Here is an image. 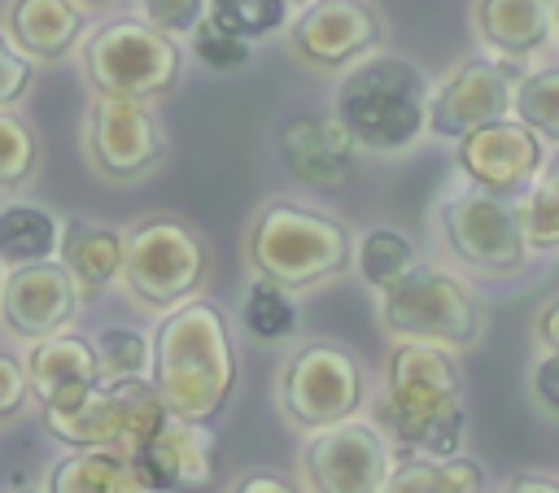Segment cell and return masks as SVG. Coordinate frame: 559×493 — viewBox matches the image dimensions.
Segmentation results:
<instances>
[{
    "label": "cell",
    "mask_w": 559,
    "mask_h": 493,
    "mask_svg": "<svg viewBox=\"0 0 559 493\" xmlns=\"http://www.w3.org/2000/svg\"><path fill=\"white\" fill-rule=\"evenodd\" d=\"M170 414L192 423H214L236 388V349L227 318L214 301L188 297L153 332V371Z\"/></svg>",
    "instance_id": "6da1fadb"
},
{
    "label": "cell",
    "mask_w": 559,
    "mask_h": 493,
    "mask_svg": "<svg viewBox=\"0 0 559 493\" xmlns=\"http://www.w3.org/2000/svg\"><path fill=\"white\" fill-rule=\"evenodd\" d=\"M380 423L402 449L428 458H454L467 436L463 375L445 345L402 340L384 366V397L376 406Z\"/></svg>",
    "instance_id": "7a4b0ae2"
},
{
    "label": "cell",
    "mask_w": 559,
    "mask_h": 493,
    "mask_svg": "<svg viewBox=\"0 0 559 493\" xmlns=\"http://www.w3.org/2000/svg\"><path fill=\"white\" fill-rule=\"evenodd\" d=\"M428 79L397 52L362 57L332 96V113L367 153H402L428 131Z\"/></svg>",
    "instance_id": "3957f363"
},
{
    "label": "cell",
    "mask_w": 559,
    "mask_h": 493,
    "mask_svg": "<svg viewBox=\"0 0 559 493\" xmlns=\"http://www.w3.org/2000/svg\"><path fill=\"white\" fill-rule=\"evenodd\" d=\"M354 236L341 218L297 205V201H266L245 236V257L253 275L284 284L288 292L314 288L345 270Z\"/></svg>",
    "instance_id": "277c9868"
},
{
    "label": "cell",
    "mask_w": 559,
    "mask_h": 493,
    "mask_svg": "<svg viewBox=\"0 0 559 493\" xmlns=\"http://www.w3.org/2000/svg\"><path fill=\"white\" fill-rule=\"evenodd\" d=\"M83 74L96 96L162 100L183 74V48L148 17H109L83 39Z\"/></svg>",
    "instance_id": "5b68a950"
},
{
    "label": "cell",
    "mask_w": 559,
    "mask_h": 493,
    "mask_svg": "<svg viewBox=\"0 0 559 493\" xmlns=\"http://www.w3.org/2000/svg\"><path fill=\"white\" fill-rule=\"evenodd\" d=\"M210 275V249L205 240L170 214L144 218L127 231V253H122V284L144 310H175Z\"/></svg>",
    "instance_id": "8992f818"
},
{
    "label": "cell",
    "mask_w": 559,
    "mask_h": 493,
    "mask_svg": "<svg viewBox=\"0 0 559 493\" xmlns=\"http://www.w3.org/2000/svg\"><path fill=\"white\" fill-rule=\"evenodd\" d=\"M170 419L153 380H100L83 401L66 410H44L52 441L74 449H122L131 454Z\"/></svg>",
    "instance_id": "52a82bcc"
},
{
    "label": "cell",
    "mask_w": 559,
    "mask_h": 493,
    "mask_svg": "<svg viewBox=\"0 0 559 493\" xmlns=\"http://www.w3.org/2000/svg\"><path fill=\"white\" fill-rule=\"evenodd\" d=\"M380 323L397 340L467 349L480 340V301L463 279L437 266H415L380 292Z\"/></svg>",
    "instance_id": "ba28073f"
},
{
    "label": "cell",
    "mask_w": 559,
    "mask_h": 493,
    "mask_svg": "<svg viewBox=\"0 0 559 493\" xmlns=\"http://www.w3.org/2000/svg\"><path fill=\"white\" fill-rule=\"evenodd\" d=\"M362 406V366L345 345L310 340L280 371V410L293 428L319 432L354 419Z\"/></svg>",
    "instance_id": "9c48e42d"
},
{
    "label": "cell",
    "mask_w": 559,
    "mask_h": 493,
    "mask_svg": "<svg viewBox=\"0 0 559 493\" xmlns=\"http://www.w3.org/2000/svg\"><path fill=\"white\" fill-rule=\"evenodd\" d=\"M441 236L450 253L480 275H515L528 257L520 205H511V196H493L480 188L441 201Z\"/></svg>",
    "instance_id": "30bf717a"
},
{
    "label": "cell",
    "mask_w": 559,
    "mask_h": 493,
    "mask_svg": "<svg viewBox=\"0 0 559 493\" xmlns=\"http://www.w3.org/2000/svg\"><path fill=\"white\" fill-rule=\"evenodd\" d=\"M83 148L100 179L135 183L166 157V131L148 113V100L96 96L83 122Z\"/></svg>",
    "instance_id": "8fae6325"
},
{
    "label": "cell",
    "mask_w": 559,
    "mask_h": 493,
    "mask_svg": "<svg viewBox=\"0 0 559 493\" xmlns=\"http://www.w3.org/2000/svg\"><path fill=\"white\" fill-rule=\"evenodd\" d=\"M524 70L511 57H467L459 61L445 83L428 96V131L437 140H463L467 131L507 118L515 105V87H520Z\"/></svg>",
    "instance_id": "7c38bea8"
},
{
    "label": "cell",
    "mask_w": 559,
    "mask_h": 493,
    "mask_svg": "<svg viewBox=\"0 0 559 493\" xmlns=\"http://www.w3.org/2000/svg\"><path fill=\"white\" fill-rule=\"evenodd\" d=\"M389 462L384 432L362 419L319 428L301 445V476L314 493H376Z\"/></svg>",
    "instance_id": "4fadbf2b"
},
{
    "label": "cell",
    "mask_w": 559,
    "mask_h": 493,
    "mask_svg": "<svg viewBox=\"0 0 559 493\" xmlns=\"http://www.w3.org/2000/svg\"><path fill=\"white\" fill-rule=\"evenodd\" d=\"M384 39V17L367 0H310L288 17V52L310 70H341Z\"/></svg>",
    "instance_id": "5bb4252c"
},
{
    "label": "cell",
    "mask_w": 559,
    "mask_h": 493,
    "mask_svg": "<svg viewBox=\"0 0 559 493\" xmlns=\"http://www.w3.org/2000/svg\"><path fill=\"white\" fill-rule=\"evenodd\" d=\"M459 170L472 188L515 196L542 170V135L520 118H493L459 140Z\"/></svg>",
    "instance_id": "9a60e30c"
},
{
    "label": "cell",
    "mask_w": 559,
    "mask_h": 493,
    "mask_svg": "<svg viewBox=\"0 0 559 493\" xmlns=\"http://www.w3.org/2000/svg\"><path fill=\"white\" fill-rule=\"evenodd\" d=\"M83 297L57 257L13 266L0 288V318L17 340H44L74 323Z\"/></svg>",
    "instance_id": "2e32d148"
},
{
    "label": "cell",
    "mask_w": 559,
    "mask_h": 493,
    "mask_svg": "<svg viewBox=\"0 0 559 493\" xmlns=\"http://www.w3.org/2000/svg\"><path fill=\"white\" fill-rule=\"evenodd\" d=\"M131 467L140 471V480L157 493H183V489H210L218 454H214V436L210 423H192L170 414L148 441H140L131 454Z\"/></svg>",
    "instance_id": "e0dca14e"
},
{
    "label": "cell",
    "mask_w": 559,
    "mask_h": 493,
    "mask_svg": "<svg viewBox=\"0 0 559 493\" xmlns=\"http://www.w3.org/2000/svg\"><path fill=\"white\" fill-rule=\"evenodd\" d=\"M354 157H358V140L345 131L336 113H293L280 127V161L301 188L332 192L349 183Z\"/></svg>",
    "instance_id": "ac0fdd59"
},
{
    "label": "cell",
    "mask_w": 559,
    "mask_h": 493,
    "mask_svg": "<svg viewBox=\"0 0 559 493\" xmlns=\"http://www.w3.org/2000/svg\"><path fill=\"white\" fill-rule=\"evenodd\" d=\"M26 380L31 393L39 397V410H66L83 401L105 375L96 362V345L74 332H57L31 345L26 353Z\"/></svg>",
    "instance_id": "d6986e66"
},
{
    "label": "cell",
    "mask_w": 559,
    "mask_h": 493,
    "mask_svg": "<svg viewBox=\"0 0 559 493\" xmlns=\"http://www.w3.org/2000/svg\"><path fill=\"white\" fill-rule=\"evenodd\" d=\"M122 253H127V236L118 227H105L92 218H66L61 223L57 262L70 270L83 301H96L122 275Z\"/></svg>",
    "instance_id": "ffe728a7"
},
{
    "label": "cell",
    "mask_w": 559,
    "mask_h": 493,
    "mask_svg": "<svg viewBox=\"0 0 559 493\" xmlns=\"http://www.w3.org/2000/svg\"><path fill=\"white\" fill-rule=\"evenodd\" d=\"M472 26L480 44L498 57H528L555 35V0H476Z\"/></svg>",
    "instance_id": "44dd1931"
},
{
    "label": "cell",
    "mask_w": 559,
    "mask_h": 493,
    "mask_svg": "<svg viewBox=\"0 0 559 493\" xmlns=\"http://www.w3.org/2000/svg\"><path fill=\"white\" fill-rule=\"evenodd\" d=\"M9 39L31 61H61L87 26V4L79 0H13L9 4Z\"/></svg>",
    "instance_id": "7402d4cb"
},
{
    "label": "cell",
    "mask_w": 559,
    "mask_h": 493,
    "mask_svg": "<svg viewBox=\"0 0 559 493\" xmlns=\"http://www.w3.org/2000/svg\"><path fill=\"white\" fill-rule=\"evenodd\" d=\"M48 493H157L122 449H74L48 471Z\"/></svg>",
    "instance_id": "603a6c76"
},
{
    "label": "cell",
    "mask_w": 559,
    "mask_h": 493,
    "mask_svg": "<svg viewBox=\"0 0 559 493\" xmlns=\"http://www.w3.org/2000/svg\"><path fill=\"white\" fill-rule=\"evenodd\" d=\"M485 467L476 458H428V454H402L389 462L376 493H480Z\"/></svg>",
    "instance_id": "cb8c5ba5"
},
{
    "label": "cell",
    "mask_w": 559,
    "mask_h": 493,
    "mask_svg": "<svg viewBox=\"0 0 559 493\" xmlns=\"http://www.w3.org/2000/svg\"><path fill=\"white\" fill-rule=\"evenodd\" d=\"M57 244H61V223L31 205V201H13L0 209V262L13 270V266H26V262H44V257H57Z\"/></svg>",
    "instance_id": "d4e9b609"
},
{
    "label": "cell",
    "mask_w": 559,
    "mask_h": 493,
    "mask_svg": "<svg viewBox=\"0 0 559 493\" xmlns=\"http://www.w3.org/2000/svg\"><path fill=\"white\" fill-rule=\"evenodd\" d=\"M419 262H415V244L402 236V231H393V227H376V231H367L362 240H358V275L371 284V288H389V284H397L406 270H415Z\"/></svg>",
    "instance_id": "484cf974"
},
{
    "label": "cell",
    "mask_w": 559,
    "mask_h": 493,
    "mask_svg": "<svg viewBox=\"0 0 559 493\" xmlns=\"http://www.w3.org/2000/svg\"><path fill=\"white\" fill-rule=\"evenodd\" d=\"M240 314H245V327L258 340H288L297 332V305H293L288 288L275 284V279H262V275H253Z\"/></svg>",
    "instance_id": "4316f807"
},
{
    "label": "cell",
    "mask_w": 559,
    "mask_h": 493,
    "mask_svg": "<svg viewBox=\"0 0 559 493\" xmlns=\"http://www.w3.org/2000/svg\"><path fill=\"white\" fill-rule=\"evenodd\" d=\"M528 249H555L559 244V148L542 161V175H533V188L520 205Z\"/></svg>",
    "instance_id": "83f0119b"
},
{
    "label": "cell",
    "mask_w": 559,
    "mask_h": 493,
    "mask_svg": "<svg viewBox=\"0 0 559 493\" xmlns=\"http://www.w3.org/2000/svg\"><path fill=\"white\" fill-rule=\"evenodd\" d=\"M96 362L105 380H148L153 371V336L135 327H105L92 336Z\"/></svg>",
    "instance_id": "f1b7e54d"
},
{
    "label": "cell",
    "mask_w": 559,
    "mask_h": 493,
    "mask_svg": "<svg viewBox=\"0 0 559 493\" xmlns=\"http://www.w3.org/2000/svg\"><path fill=\"white\" fill-rule=\"evenodd\" d=\"M39 170V135L22 113L0 109V192L31 183Z\"/></svg>",
    "instance_id": "f546056e"
},
{
    "label": "cell",
    "mask_w": 559,
    "mask_h": 493,
    "mask_svg": "<svg viewBox=\"0 0 559 493\" xmlns=\"http://www.w3.org/2000/svg\"><path fill=\"white\" fill-rule=\"evenodd\" d=\"M511 113L524 127H533L542 140H559V65L524 74L520 87H515Z\"/></svg>",
    "instance_id": "4dcf8cb0"
},
{
    "label": "cell",
    "mask_w": 559,
    "mask_h": 493,
    "mask_svg": "<svg viewBox=\"0 0 559 493\" xmlns=\"http://www.w3.org/2000/svg\"><path fill=\"white\" fill-rule=\"evenodd\" d=\"M205 13L249 44L288 26V0H210Z\"/></svg>",
    "instance_id": "1f68e13d"
},
{
    "label": "cell",
    "mask_w": 559,
    "mask_h": 493,
    "mask_svg": "<svg viewBox=\"0 0 559 493\" xmlns=\"http://www.w3.org/2000/svg\"><path fill=\"white\" fill-rule=\"evenodd\" d=\"M192 52L205 70H218V74H231L240 65H249V39L231 35L227 26H218L210 13L192 26Z\"/></svg>",
    "instance_id": "d6a6232c"
},
{
    "label": "cell",
    "mask_w": 559,
    "mask_h": 493,
    "mask_svg": "<svg viewBox=\"0 0 559 493\" xmlns=\"http://www.w3.org/2000/svg\"><path fill=\"white\" fill-rule=\"evenodd\" d=\"M31 79H35V61L9 35H0V109L17 105L31 87Z\"/></svg>",
    "instance_id": "836d02e7"
},
{
    "label": "cell",
    "mask_w": 559,
    "mask_h": 493,
    "mask_svg": "<svg viewBox=\"0 0 559 493\" xmlns=\"http://www.w3.org/2000/svg\"><path fill=\"white\" fill-rule=\"evenodd\" d=\"M205 4L210 0H140L144 17L170 35H192V26L205 17Z\"/></svg>",
    "instance_id": "e575fe53"
},
{
    "label": "cell",
    "mask_w": 559,
    "mask_h": 493,
    "mask_svg": "<svg viewBox=\"0 0 559 493\" xmlns=\"http://www.w3.org/2000/svg\"><path fill=\"white\" fill-rule=\"evenodd\" d=\"M31 397V380H26V362H17L13 353L0 349V419H13L22 414Z\"/></svg>",
    "instance_id": "d590c367"
},
{
    "label": "cell",
    "mask_w": 559,
    "mask_h": 493,
    "mask_svg": "<svg viewBox=\"0 0 559 493\" xmlns=\"http://www.w3.org/2000/svg\"><path fill=\"white\" fill-rule=\"evenodd\" d=\"M528 388H533V401L559 419V349H550L546 358L533 362V375H528Z\"/></svg>",
    "instance_id": "8d00e7d4"
},
{
    "label": "cell",
    "mask_w": 559,
    "mask_h": 493,
    "mask_svg": "<svg viewBox=\"0 0 559 493\" xmlns=\"http://www.w3.org/2000/svg\"><path fill=\"white\" fill-rule=\"evenodd\" d=\"M231 493H297V484L284 480L280 471H245V476L231 484Z\"/></svg>",
    "instance_id": "74e56055"
},
{
    "label": "cell",
    "mask_w": 559,
    "mask_h": 493,
    "mask_svg": "<svg viewBox=\"0 0 559 493\" xmlns=\"http://www.w3.org/2000/svg\"><path fill=\"white\" fill-rule=\"evenodd\" d=\"M533 327H537V340H542L546 349H559V297L542 305V314H537Z\"/></svg>",
    "instance_id": "f35d334b"
},
{
    "label": "cell",
    "mask_w": 559,
    "mask_h": 493,
    "mask_svg": "<svg viewBox=\"0 0 559 493\" xmlns=\"http://www.w3.org/2000/svg\"><path fill=\"white\" fill-rule=\"evenodd\" d=\"M507 493H559V480L555 476H542V471H520L507 484Z\"/></svg>",
    "instance_id": "ab89813d"
},
{
    "label": "cell",
    "mask_w": 559,
    "mask_h": 493,
    "mask_svg": "<svg viewBox=\"0 0 559 493\" xmlns=\"http://www.w3.org/2000/svg\"><path fill=\"white\" fill-rule=\"evenodd\" d=\"M555 31H559V0H555Z\"/></svg>",
    "instance_id": "60d3db41"
},
{
    "label": "cell",
    "mask_w": 559,
    "mask_h": 493,
    "mask_svg": "<svg viewBox=\"0 0 559 493\" xmlns=\"http://www.w3.org/2000/svg\"><path fill=\"white\" fill-rule=\"evenodd\" d=\"M0 288H4V262H0Z\"/></svg>",
    "instance_id": "b9f144b4"
},
{
    "label": "cell",
    "mask_w": 559,
    "mask_h": 493,
    "mask_svg": "<svg viewBox=\"0 0 559 493\" xmlns=\"http://www.w3.org/2000/svg\"><path fill=\"white\" fill-rule=\"evenodd\" d=\"M79 4H105V0H79Z\"/></svg>",
    "instance_id": "7bdbcfd3"
},
{
    "label": "cell",
    "mask_w": 559,
    "mask_h": 493,
    "mask_svg": "<svg viewBox=\"0 0 559 493\" xmlns=\"http://www.w3.org/2000/svg\"><path fill=\"white\" fill-rule=\"evenodd\" d=\"M13 493H35V489H13Z\"/></svg>",
    "instance_id": "ee69618b"
}]
</instances>
